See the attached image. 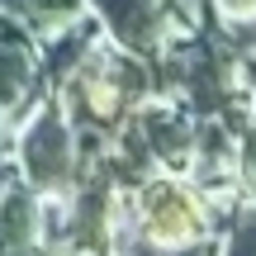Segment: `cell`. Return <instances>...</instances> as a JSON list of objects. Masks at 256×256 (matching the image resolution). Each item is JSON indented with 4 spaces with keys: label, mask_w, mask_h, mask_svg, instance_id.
I'll return each instance as SVG.
<instances>
[{
    "label": "cell",
    "mask_w": 256,
    "mask_h": 256,
    "mask_svg": "<svg viewBox=\"0 0 256 256\" xmlns=\"http://www.w3.org/2000/svg\"><path fill=\"white\" fill-rule=\"evenodd\" d=\"M34 81V62H28V38L19 24L0 19V110L24 95V86Z\"/></svg>",
    "instance_id": "7"
},
{
    "label": "cell",
    "mask_w": 256,
    "mask_h": 256,
    "mask_svg": "<svg viewBox=\"0 0 256 256\" xmlns=\"http://www.w3.org/2000/svg\"><path fill=\"white\" fill-rule=\"evenodd\" d=\"M24 176L28 185H38V190H62L66 180H72V133H66V119L57 110H43L34 124H28L24 133Z\"/></svg>",
    "instance_id": "3"
},
{
    "label": "cell",
    "mask_w": 256,
    "mask_h": 256,
    "mask_svg": "<svg viewBox=\"0 0 256 256\" xmlns=\"http://www.w3.org/2000/svg\"><path fill=\"white\" fill-rule=\"evenodd\" d=\"M214 252H218L214 242H194V247H190V242H185V247H156V242H147V238L133 247V256H214Z\"/></svg>",
    "instance_id": "11"
},
{
    "label": "cell",
    "mask_w": 256,
    "mask_h": 256,
    "mask_svg": "<svg viewBox=\"0 0 256 256\" xmlns=\"http://www.w3.org/2000/svg\"><path fill=\"white\" fill-rule=\"evenodd\" d=\"M38 238V204L28 190L5 194L0 204V256H24Z\"/></svg>",
    "instance_id": "8"
},
{
    "label": "cell",
    "mask_w": 256,
    "mask_h": 256,
    "mask_svg": "<svg viewBox=\"0 0 256 256\" xmlns=\"http://www.w3.org/2000/svg\"><path fill=\"white\" fill-rule=\"evenodd\" d=\"M95 5H100L110 34L119 38L128 52H152L162 28H166V14L152 0H95Z\"/></svg>",
    "instance_id": "5"
},
{
    "label": "cell",
    "mask_w": 256,
    "mask_h": 256,
    "mask_svg": "<svg viewBox=\"0 0 256 256\" xmlns=\"http://www.w3.org/2000/svg\"><path fill=\"white\" fill-rule=\"evenodd\" d=\"M214 5H218L228 19H252L256 14V0H214Z\"/></svg>",
    "instance_id": "13"
},
{
    "label": "cell",
    "mask_w": 256,
    "mask_h": 256,
    "mask_svg": "<svg viewBox=\"0 0 256 256\" xmlns=\"http://www.w3.org/2000/svg\"><path fill=\"white\" fill-rule=\"evenodd\" d=\"M104 209H110V166H100V171L86 180V190H81V200L72 204L57 242H62L66 252H104Z\"/></svg>",
    "instance_id": "4"
},
{
    "label": "cell",
    "mask_w": 256,
    "mask_h": 256,
    "mask_svg": "<svg viewBox=\"0 0 256 256\" xmlns=\"http://www.w3.org/2000/svg\"><path fill=\"white\" fill-rule=\"evenodd\" d=\"M228 256H256V209H247V218H242V228H238V238H232Z\"/></svg>",
    "instance_id": "12"
},
{
    "label": "cell",
    "mask_w": 256,
    "mask_h": 256,
    "mask_svg": "<svg viewBox=\"0 0 256 256\" xmlns=\"http://www.w3.org/2000/svg\"><path fill=\"white\" fill-rule=\"evenodd\" d=\"M138 133H142L147 152H152L156 162H185L190 147H194L190 124H185L180 114H171V110H147L142 119H138Z\"/></svg>",
    "instance_id": "6"
},
{
    "label": "cell",
    "mask_w": 256,
    "mask_h": 256,
    "mask_svg": "<svg viewBox=\"0 0 256 256\" xmlns=\"http://www.w3.org/2000/svg\"><path fill=\"white\" fill-rule=\"evenodd\" d=\"M238 38H242V43H247V48H256V14L247 19V28H242V34H238Z\"/></svg>",
    "instance_id": "15"
},
{
    "label": "cell",
    "mask_w": 256,
    "mask_h": 256,
    "mask_svg": "<svg viewBox=\"0 0 256 256\" xmlns=\"http://www.w3.org/2000/svg\"><path fill=\"white\" fill-rule=\"evenodd\" d=\"M242 171L256 176V124H247V138H242Z\"/></svg>",
    "instance_id": "14"
},
{
    "label": "cell",
    "mask_w": 256,
    "mask_h": 256,
    "mask_svg": "<svg viewBox=\"0 0 256 256\" xmlns=\"http://www.w3.org/2000/svg\"><path fill=\"white\" fill-rule=\"evenodd\" d=\"M5 185H10V166L0 162V190H5Z\"/></svg>",
    "instance_id": "16"
},
{
    "label": "cell",
    "mask_w": 256,
    "mask_h": 256,
    "mask_svg": "<svg viewBox=\"0 0 256 256\" xmlns=\"http://www.w3.org/2000/svg\"><path fill=\"white\" fill-rule=\"evenodd\" d=\"M0 5L14 10V14L38 19V24H48V19H72L76 10H81V0H0Z\"/></svg>",
    "instance_id": "10"
},
{
    "label": "cell",
    "mask_w": 256,
    "mask_h": 256,
    "mask_svg": "<svg viewBox=\"0 0 256 256\" xmlns=\"http://www.w3.org/2000/svg\"><path fill=\"white\" fill-rule=\"evenodd\" d=\"M138 223H142V238L156 247H185L204 232V209L194 204L185 185L147 180L138 190Z\"/></svg>",
    "instance_id": "1"
},
{
    "label": "cell",
    "mask_w": 256,
    "mask_h": 256,
    "mask_svg": "<svg viewBox=\"0 0 256 256\" xmlns=\"http://www.w3.org/2000/svg\"><path fill=\"white\" fill-rule=\"evenodd\" d=\"M90 43H95V28L90 24H76L72 34H62L52 43V52H48V76H52V81H66V72L90 52Z\"/></svg>",
    "instance_id": "9"
},
{
    "label": "cell",
    "mask_w": 256,
    "mask_h": 256,
    "mask_svg": "<svg viewBox=\"0 0 256 256\" xmlns=\"http://www.w3.org/2000/svg\"><path fill=\"white\" fill-rule=\"evenodd\" d=\"M166 76L185 86L194 110H204V114L232 110V72H228V52L218 43H176Z\"/></svg>",
    "instance_id": "2"
}]
</instances>
